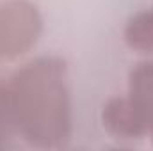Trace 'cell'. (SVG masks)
Masks as SVG:
<instances>
[{
  "instance_id": "obj_1",
  "label": "cell",
  "mask_w": 153,
  "mask_h": 151,
  "mask_svg": "<svg viewBox=\"0 0 153 151\" xmlns=\"http://www.w3.org/2000/svg\"><path fill=\"white\" fill-rule=\"evenodd\" d=\"M23 139L43 150L61 148L71 137V103L66 64L39 57L11 78Z\"/></svg>"
},
{
  "instance_id": "obj_2",
  "label": "cell",
  "mask_w": 153,
  "mask_h": 151,
  "mask_svg": "<svg viewBox=\"0 0 153 151\" xmlns=\"http://www.w3.org/2000/svg\"><path fill=\"white\" fill-rule=\"evenodd\" d=\"M43 30V18L29 0L0 4V61H14L27 53Z\"/></svg>"
},
{
  "instance_id": "obj_3",
  "label": "cell",
  "mask_w": 153,
  "mask_h": 151,
  "mask_svg": "<svg viewBox=\"0 0 153 151\" xmlns=\"http://www.w3.org/2000/svg\"><path fill=\"white\" fill-rule=\"evenodd\" d=\"M103 128L114 139H139L148 133V123L128 96L109 100L102 110Z\"/></svg>"
},
{
  "instance_id": "obj_4",
  "label": "cell",
  "mask_w": 153,
  "mask_h": 151,
  "mask_svg": "<svg viewBox=\"0 0 153 151\" xmlns=\"http://www.w3.org/2000/svg\"><path fill=\"white\" fill-rule=\"evenodd\" d=\"M128 98L148 123L153 121V61L137 64L128 76Z\"/></svg>"
},
{
  "instance_id": "obj_5",
  "label": "cell",
  "mask_w": 153,
  "mask_h": 151,
  "mask_svg": "<svg viewBox=\"0 0 153 151\" xmlns=\"http://www.w3.org/2000/svg\"><path fill=\"white\" fill-rule=\"evenodd\" d=\"M125 43L135 52H153V11L132 16L123 32Z\"/></svg>"
},
{
  "instance_id": "obj_6",
  "label": "cell",
  "mask_w": 153,
  "mask_h": 151,
  "mask_svg": "<svg viewBox=\"0 0 153 151\" xmlns=\"http://www.w3.org/2000/svg\"><path fill=\"white\" fill-rule=\"evenodd\" d=\"M20 133V117L14 89L9 82L0 80V142H5Z\"/></svg>"
},
{
  "instance_id": "obj_7",
  "label": "cell",
  "mask_w": 153,
  "mask_h": 151,
  "mask_svg": "<svg viewBox=\"0 0 153 151\" xmlns=\"http://www.w3.org/2000/svg\"><path fill=\"white\" fill-rule=\"evenodd\" d=\"M148 133L152 135V139H153V121H152V124H150V128H148Z\"/></svg>"
}]
</instances>
